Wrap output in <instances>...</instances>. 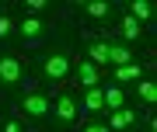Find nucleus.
Wrapping results in <instances>:
<instances>
[{
  "instance_id": "13",
  "label": "nucleus",
  "mask_w": 157,
  "mask_h": 132,
  "mask_svg": "<svg viewBox=\"0 0 157 132\" xmlns=\"http://www.w3.org/2000/svg\"><path fill=\"white\" fill-rule=\"evenodd\" d=\"M122 35L126 38H140V21H136V17H126L122 21Z\"/></svg>"
},
{
  "instance_id": "1",
  "label": "nucleus",
  "mask_w": 157,
  "mask_h": 132,
  "mask_svg": "<svg viewBox=\"0 0 157 132\" xmlns=\"http://www.w3.org/2000/svg\"><path fill=\"white\" fill-rule=\"evenodd\" d=\"M67 70H70L67 56H49V59H45V77L59 80V77H67Z\"/></svg>"
},
{
  "instance_id": "4",
  "label": "nucleus",
  "mask_w": 157,
  "mask_h": 132,
  "mask_svg": "<svg viewBox=\"0 0 157 132\" xmlns=\"http://www.w3.org/2000/svg\"><path fill=\"white\" fill-rule=\"evenodd\" d=\"M133 125V111H126V108H115V115H112V129H129Z\"/></svg>"
},
{
  "instance_id": "17",
  "label": "nucleus",
  "mask_w": 157,
  "mask_h": 132,
  "mask_svg": "<svg viewBox=\"0 0 157 132\" xmlns=\"http://www.w3.org/2000/svg\"><path fill=\"white\" fill-rule=\"evenodd\" d=\"M11 31V21H7V17H0V35H7Z\"/></svg>"
},
{
  "instance_id": "3",
  "label": "nucleus",
  "mask_w": 157,
  "mask_h": 132,
  "mask_svg": "<svg viewBox=\"0 0 157 132\" xmlns=\"http://www.w3.org/2000/svg\"><path fill=\"white\" fill-rule=\"evenodd\" d=\"M25 108H28L32 115H45V111H49V101H45L42 94H28V97H25Z\"/></svg>"
},
{
  "instance_id": "11",
  "label": "nucleus",
  "mask_w": 157,
  "mask_h": 132,
  "mask_svg": "<svg viewBox=\"0 0 157 132\" xmlns=\"http://www.w3.org/2000/svg\"><path fill=\"white\" fill-rule=\"evenodd\" d=\"M150 14H154V7L147 4V0H136V4H133V17H136V21H147Z\"/></svg>"
},
{
  "instance_id": "5",
  "label": "nucleus",
  "mask_w": 157,
  "mask_h": 132,
  "mask_svg": "<svg viewBox=\"0 0 157 132\" xmlns=\"http://www.w3.org/2000/svg\"><path fill=\"white\" fill-rule=\"evenodd\" d=\"M56 115H59L63 122H70L73 115H77V105H73L70 97H59V101H56Z\"/></svg>"
},
{
  "instance_id": "14",
  "label": "nucleus",
  "mask_w": 157,
  "mask_h": 132,
  "mask_svg": "<svg viewBox=\"0 0 157 132\" xmlns=\"http://www.w3.org/2000/svg\"><path fill=\"white\" fill-rule=\"evenodd\" d=\"M91 59H94V63H108V45L105 42H94V45H91Z\"/></svg>"
},
{
  "instance_id": "7",
  "label": "nucleus",
  "mask_w": 157,
  "mask_h": 132,
  "mask_svg": "<svg viewBox=\"0 0 157 132\" xmlns=\"http://www.w3.org/2000/svg\"><path fill=\"white\" fill-rule=\"evenodd\" d=\"M108 63H119V66L133 63V59H129V49H119V45H108Z\"/></svg>"
},
{
  "instance_id": "10",
  "label": "nucleus",
  "mask_w": 157,
  "mask_h": 132,
  "mask_svg": "<svg viewBox=\"0 0 157 132\" xmlns=\"http://www.w3.org/2000/svg\"><path fill=\"white\" fill-rule=\"evenodd\" d=\"M115 77L119 80H140V66H136V63H126V66H119Z\"/></svg>"
},
{
  "instance_id": "18",
  "label": "nucleus",
  "mask_w": 157,
  "mask_h": 132,
  "mask_svg": "<svg viewBox=\"0 0 157 132\" xmlns=\"http://www.w3.org/2000/svg\"><path fill=\"white\" fill-rule=\"evenodd\" d=\"M4 132H21V125H17V122H7V125H4Z\"/></svg>"
},
{
  "instance_id": "9",
  "label": "nucleus",
  "mask_w": 157,
  "mask_h": 132,
  "mask_svg": "<svg viewBox=\"0 0 157 132\" xmlns=\"http://www.w3.org/2000/svg\"><path fill=\"white\" fill-rule=\"evenodd\" d=\"M105 108H122V90H119V87H108L105 90Z\"/></svg>"
},
{
  "instance_id": "16",
  "label": "nucleus",
  "mask_w": 157,
  "mask_h": 132,
  "mask_svg": "<svg viewBox=\"0 0 157 132\" xmlns=\"http://www.w3.org/2000/svg\"><path fill=\"white\" fill-rule=\"evenodd\" d=\"M140 97L154 105V101H157V87H154V83H140Z\"/></svg>"
},
{
  "instance_id": "12",
  "label": "nucleus",
  "mask_w": 157,
  "mask_h": 132,
  "mask_svg": "<svg viewBox=\"0 0 157 132\" xmlns=\"http://www.w3.org/2000/svg\"><path fill=\"white\" fill-rule=\"evenodd\" d=\"M39 31H42V21H35V17H28V21H21V35H25V38H35Z\"/></svg>"
},
{
  "instance_id": "6",
  "label": "nucleus",
  "mask_w": 157,
  "mask_h": 132,
  "mask_svg": "<svg viewBox=\"0 0 157 132\" xmlns=\"http://www.w3.org/2000/svg\"><path fill=\"white\" fill-rule=\"evenodd\" d=\"M77 77H80V83H87V87H94V80H98V70H94V63H80Z\"/></svg>"
},
{
  "instance_id": "19",
  "label": "nucleus",
  "mask_w": 157,
  "mask_h": 132,
  "mask_svg": "<svg viewBox=\"0 0 157 132\" xmlns=\"http://www.w3.org/2000/svg\"><path fill=\"white\" fill-rule=\"evenodd\" d=\"M84 132H112L108 125H91V129H84Z\"/></svg>"
},
{
  "instance_id": "2",
  "label": "nucleus",
  "mask_w": 157,
  "mask_h": 132,
  "mask_svg": "<svg viewBox=\"0 0 157 132\" xmlns=\"http://www.w3.org/2000/svg\"><path fill=\"white\" fill-rule=\"evenodd\" d=\"M17 77H21V63H17V59H0V80L14 83Z\"/></svg>"
},
{
  "instance_id": "8",
  "label": "nucleus",
  "mask_w": 157,
  "mask_h": 132,
  "mask_svg": "<svg viewBox=\"0 0 157 132\" xmlns=\"http://www.w3.org/2000/svg\"><path fill=\"white\" fill-rule=\"evenodd\" d=\"M84 105H87L91 111H98V108H105V94L91 87V90H87V97H84Z\"/></svg>"
},
{
  "instance_id": "15",
  "label": "nucleus",
  "mask_w": 157,
  "mask_h": 132,
  "mask_svg": "<svg viewBox=\"0 0 157 132\" xmlns=\"http://www.w3.org/2000/svg\"><path fill=\"white\" fill-rule=\"evenodd\" d=\"M84 11H87L91 17H105V14H108V4H101V0H91V4H84Z\"/></svg>"
}]
</instances>
